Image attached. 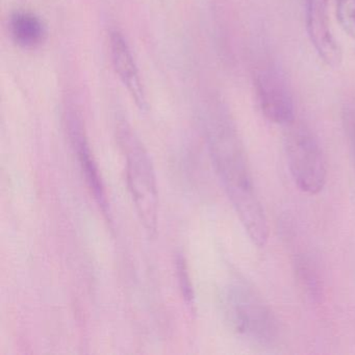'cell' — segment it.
<instances>
[{
    "label": "cell",
    "instance_id": "1",
    "mask_svg": "<svg viewBox=\"0 0 355 355\" xmlns=\"http://www.w3.org/2000/svg\"><path fill=\"white\" fill-rule=\"evenodd\" d=\"M207 140L214 167L241 223L257 246H265L269 236L267 218L242 142L227 116L217 114L207 120Z\"/></svg>",
    "mask_w": 355,
    "mask_h": 355
},
{
    "label": "cell",
    "instance_id": "2",
    "mask_svg": "<svg viewBox=\"0 0 355 355\" xmlns=\"http://www.w3.org/2000/svg\"><path fill=\"white\" fill-rule=\"evenodd\" d=\"M118 142L125 157L128 188L147 232H155L159 213L155 170L138 137L122 121L117 126Z\"/></svg>",
    "mask_w": 355,
    "mask_h": 355
},
{
    "label": "cell",
    "instance_id": "3",
    "mask_svg": "<svg viewBox=\"0 0 355 355\" xmlns=\"http://www.w3.org/2000/svg\"><path fill=\"white\" fill-rule=\"evenodd\" d=\"M224 307L239 334L261 345L275 342L279 332L277 320L250 286L241 282L230 284L224 294Z\"/></svg>",
    "mask_w": 355,
    "mask_h": 355
},
{
    "label": "cell",
    "instance_id": "4",
    "mask_svg": "<svg viewBox=\"0 0 355 355\" xmlns=\"http://www.w3.org/2000/svg\"><path fill=\"white\" fill-rule=\"evenodd\" d=\"M286 137L288 165L293 180L302 192L315 195L327 180L325 155L315 135L303 125L290 124Z\"/></svg>",
    "mask_w": 355,
    "mask_h": 355
},
{
    "label": "cell",
    "instance_id": "5",
    "mask_svg": "<svg viewBox=\"0 0 355 355\" xmlns=\"http://www.w3.org/2000/svg\"><path fill=\"white\" fill-rule=\"evenodd\" d=\"M257 101L263 115L272 123L288 126L295 121V107L290 89L275 70H265L255 80Z\"/></svg>",
    "mask_w": 355,
    "mask_h": 355
},
{
    "label": "cell",
    "instance_id": "6",
    "mask_svg": "<svg viewBox=\"0 0 355 355\" xmlns=\"http://www.w3.org/2000/svg\"><path fill=\"white\" fill-rule=\"evenodd\" d=\"M305 22L307 35L315 53L328 67L338 68L343 53L334 38L328 14V0H305Z\"/></svg>",
    "mask_w": 355,
    "mask_h": 355
},
{
    "label": "cell",
    "instance_id": "7",
    "mask_svg": "<svg viewBox=\"0 0 355 355\" xmlns=\"http://www.w3.org/2000/svg\"><path fill=\"white\" fill-rule=\"evenodd\" d=\"M110 49L112 63L122 84L128 89L136 105L141 110L146 109V97L136 61L125 38L117 31L110 37Z\"/></svg>",
    "mask_w": 355,
    "mask_h": 355
},
{
    "label": "cell",
    "instance_id": "8",
    "mask_svg": "<svg viewBox=\"0 0 355 355\" xmlns=\"http://www.w3.org/2000/svg\"><path fill=\"white\" fill-rule=\"evenodd\" d=\"M68 130H69L70 140L73 145L83 173L85 174L87 184L94 196L95 200L103 207V211L107 213V203L105 198V188L97 169L96 163L91 155L90 147L87 141L83 123L78 116L71 115L68 118Z\"/></svg>",
    "mask_w": 355,
    "mask_h": 355
},
{
    "label": "cell",
    "instance_id": "9",
    "mask_svg": "<svg viewBox=\"0 0 355 355\" xmlns=\"http://www.w3.org/2000/svg\"><path fill=\"white\" fill-rule=\"evenodd\" d=\"M10 32L14 42L24 49H35L46 40L44 22L32 12L19 11L12 15Z\"/></svg>",
    "mask_w": 355,
    "mask_h": 355
},
{
    "label": "cell",
    "instance_id": "10",
    "mask_svg": "<svg viewBox=\"0 0 355 355\" xmlns=\"http://www.w3.org/2000/svg\"><path fill=\"white\" fill-rule=\"evenodd\" d=\"M307 257H298L295 261V272L303 290L311 298H319L321 294V282L317 270L311 266Z\"/></svg>",
    "mask_w": 355,
    "mask_h": 355
},
{
    "label": "cell",
    "instance_id": "11",
    "mask_svg": "<svg viewBox=\"0 0 355 355\" xmlns=\"http://www.w3.org/2000/svg\"><path fill=\"white\" fill-rule=\"evenodd\" d=\"M336 18L347 36L355 40V0H336Z\"/></svg>",
    "mask_w": 355,
    "mask_h": 355
},
{
    "label": "cell",
    "instance_id": "12",
    "mask_svg": "<svg viewBox=\"0 0 355 355\" xmlns=\"http://www.w3.org/2000/svg\"><path fill=\"white\" fill-rule=\"evenodd\" d=\"M344 128L349 146L355 161V107H349L344 114Z\"/></svg>",
    "mask_w": 355,
    "mask_h": 355
}]
</instances>
